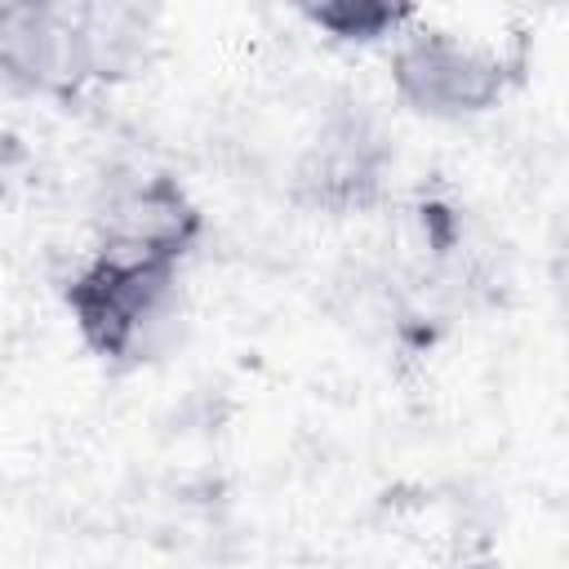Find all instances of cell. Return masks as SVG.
<instances>
[{"label":"cell","instance_id":"6da1fadb","mask_svg":"<svg viewBox=\"0 0 569 569\" xmlns=\"http://www.w3.org/2000/svg\"><path fill=\"white\" fill-rule=\"evenodd\" d=\"M156 13L138 4H0V84L71 107L98 84H116L147 58Z\"/></svg>","mask_w":569,"mask_h":569},{"label":"cell","instance_id":"7a4b0ae2","mask_svg":"<svg viewBox=\"0 0 569 569\" xmlns=\"http://www.w3.org/2000/svg\"><path fill=\"white\" fill-rule=\"evenodd\" d=\"M62 307L80 347L111 373L156 365L182 329V267L93 249L62 280Z\"/></svg>","mask_w":569,"mask_h":569},{"label":"cell","instance_id":"3957f363","mask_svg":"<svg viewBox=\"0 0 569 569\" xmlns=\"http://www.w3.org/2000/svg\"><path fill=\"white\" fill-rule=\"evenodd\" d=\"M391 89L400 107L436 124H462L489 116L511 89V62L449 27L413 18L391 40Z\"/></svg>","mask_w":569,"mask_h":569},{"label":"cell","instance_id":"277c9868","mask_svg":"<svg viewBox=\"0 0 569 569\" xmlns=\"http://www.w3.org/2000/svg\"><path fill=\"white\" fill-rule=\"evenodd\" d=\"M391 164H396V147L382 120L360 98H342L320 111L311 138L293 160L289 187L302 209L347 218L382 200Z\"/></svg>","mask_w":569,"mask_h":569},{"label":"cell","instance_id":"5b68a950","mask_svg":"<svg viewBox=\"0 0 569 569\" xmlns=\"http://www.w3.org/2000/svg\"><path fill=\"white\" fill-rule=\"evenodd\" d=\"M93 249L187 267L204 240V209L169 169H116L89 204Z\"/></svg>","mask_w":569,"mask_h":569},{"label":"cell","instance_id":"8992f818","mask_svg":"<svg viewBox=\"0 0 569 569\" xmlns=\"http://www.w3.org/2000/svg\"><path fill=\"white\" fill-rule=\"evenodd\" d=\"M298 18L311 31H320V40L329 44L369 49V44H391L418 18V9L387 0H320V4H298Z\"/></svg>","mask_w":569,"mask_h":569},{"label":"cell","instance_id":"52a82bcc","mask_svg":"<svg viewBox=\"0 0 569 569\" xmlns=\"http://www.w3.org/2000/svg\"><path fill=\"white\" fill-rule=\"evenodd\" d=\"M453 569H502V565H489V560H471V565H453Z\"/></svg>","mask_w":569,"mask_h":569}]
</instances>
